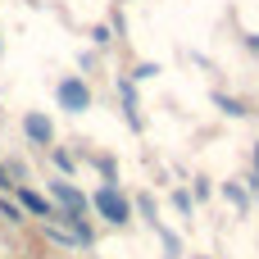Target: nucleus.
<instances>
[{"mask_svg":"<svg viewBox=\"0 0 259 259\" xmlns=\"http://www.w3.org/2000/svg\"><path fill=\"white\" fill-rule=\"evenodd\" d=\"M87 205H91V209H96L105 223H114V228H123V223L132 219V200H127V196H123L114 182H100V187H96V196H91Z\"/></svg>","mask_w":259,"mask_h":259,"instance_id":"1","label":"nucleus"},{"mask_svg":"<svg viewBox=\"0 0 259 259\" xmlns=\"http://www.w3.org/2000/svg\"><path fill=\"white\" fill-rule=\"evenodd\" d=\"M50 205H55V214H64V219H82V223H87V209H91L87 196H82L68 178H55V182H50Z\"/></svg>","mask_w":259,"mask_h":259,"instance_id":"2","label":"nucleus"},{"mask_svg":"<svg viewBox=\"0 0 259 259\" xmlns=\"http://www.w3.org/2000/svg\"><path fill=\"white\" fill-rule=\"evenodd\" d=\"M55 100H59L64 114H87V109H91V87H87L82 77H59Z\"/></svg>","mask_w":259,"mask_h":259,"instance_id":"3","label":"nucleus"},{"mask_svg":"<svg viewBox=\"0 0 259 259\" xmlns=\"http://www.w3.org/2000/svg\"><path fill=\"white\" fill-rule=\"evenodd\" d=\"M23 137H27L32 146H50V141H55V127H50V118H46L41 109H32V114H23Z\"/></svg>","mask_w":259,"mask_h":259,"instance_id":"4","label":"nucleus"},{"mask_svg":"<svg viewBox=\"0 0 259 259\" xmlns=\"http://www.w3.org/2000/svg\"><path fill=\"white\" fill-rule=\"evenodd\" d=\"M14 191H18V205H23V209H27L32 219H55V205H50V200H46L41 191H32V187H23V182H18Z\"/></svg>","mask_w":259,"mask_h":259,"instance_id":"5","label":"nucleus"},{"mask_svg":"<svg viewBox=\"0 0 259 259\" xmlns=\"http://www.w3.org/2000/svg\"><path fill=\"white\" fill-rule=\"evenodd\" d=\"M118 91H123V114H127V123H132V127H141V109H137V87H132V82L123 77V82H118Z\"/></svg>","mask_w":259,"mask_h":259,"instance_id":"6","label":"nucleus"},{"mask_svg":"<svg viewBox=\"0 0 259 259\" xmlns=\"http://www.w3.org/2000/svg\"><path fill=\"white\" fill-rule=\"evenodd\" d=\"M214 105H219V109H223L228 118H246V114H250V109H246V105H241L237 96H214Z\"/></svg>","mask_w":259,"mask_h":259,"instance_id":"7","label":"nucleus"},{"mask_svg":"<svg viewBox=\"0 0 259 259\" xmlns=\"http://www.w3.org/2000/svg\"><path fill=\"white\" fill-rule=\"evenodd\" d=\"M223 196H228L237 209H246V205H250V191H246V187H237V182H228V187H223Z\"/></svg>","mask_w":259,"mask_h":259,"instance_id":"8","label":"nucleus"},{"mask_svg":"<svg viewBox=\"0 0 259 259\" xmlns=\"http://www.w3.org/2000/svg\"><path fill=\"white\" fill-rule=\"evenodd\" d=\"M173 209H178V214H191V209H196L191 191H182V187H178V191H173Z\"/></svg>","mask_w":259,"mask_h":259,"instance_id":"9","label":"nucleus"},{"mask_svg":"<svg viewBox=\"0 0 259 259\" xmlns=\"http://www.w3.org/2000/svg\"><path fill=\"white\" fill-rule=\"evenodd\" d=\"M137 209H141L150 223H159V209H155V200H150V196H137Z\"/></svg>","mask_w":259,"mask_h":259,"instance_id":"10","label":"nucleus"},{"mask_svg":"<svg viewBox=\"0 0 259 259\" xmlns=\"http://www.w3.org/2000/svg\"><path fill=\"white\" fill-rule=\"evenodd\" d=\"M155 73H159L155 64H137V73H132V77H137V82H146V77H155Z\"/></svg>","mask_w":259,"mask_h":259,"instance_id":"11","label":"nucleus"},{"mask_svg":"<svg viewBox=\"0 0 259 259\" xmlns=\"http://www.w3.org/2000/svg\"><path fill=\"white\" fill-rule=\"evenodd\" d=\"M55 164H59L64 173H73V155H68V150H55Z\"/></svg>","mask_w":259,"mask_h":259,"instance_id":"12","label":"nucleus"},{"mask_svg":"<svg viewBox=\"0 0 259 259\" xmlns=\"http://www.w3.org/2000/svg\"><path fill=\"white\" fill-rule=\"evenodd\" d=\"M0 214H5L9 223H18V219H23V209H18V205H5V200H0Z\"/></svg>","mask_w":259,"mask_h":259,"instance_id":"13","label":"nucleus"},{"mask_svg":"<svg viewBox=\"0 0 259 259\" xmlns=\"http://www.w3.org/2000/svg\"><path fill=\"white\" fill-rule=\"evenodd\" d=\"M91 41H96V46H109L114 36H109V27H96V32H91Z\"/></svg>","mask_w":259,"mask_h":259,"instance_id":"14","label":"nucleus"},{"mask_svg":"<svg viewBox=\"0 0 259 259\" xmlns=\"http://www.w3.org/2000/svg\"><path fill=\"white\" fill-rule=\"evenodd\" d=\"M0 187H9V182H5V164H0Z\"/></svg>","mask_w":259,"mask_h":259,"instance_id":"15","label":"nucleus"},{"mask_svg":"<svg viewBox=\"0 0 259 259\" xmlns=\"http://www.w3.org/2000/svg\"><path fill=\"white\" fill-rule=\"evenodd\" d=\"M250 46H255V50H259V36H250Z\"/></svg>","mask_w":259,"mask_h":259,"instance_id":"16","label":"nucleus"},{"mask_svg":"<svg viewBox=\"0 0 259 259\" xmlns=\"http://www.w3.org/2000/svg\"><path fill=\"white\" fill-rule=\"evenodd\" d=\"M191 259H209V255H191Z\"/></svg>","mask_w":259,"mask_h":259,"instance_id":"17","label":"nucleus"}]
</instances>
